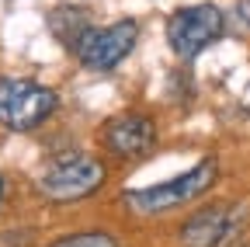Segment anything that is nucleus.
<instances>
[{"mask_svg":"<svg viewBox=\"0 0 250 247\" xmlns=\"http://www.w3.org/2000/svg\"><path fill=\"white\" fill-rule=\"evenodd\" d=\"M219 178V164L212 157L198 160L191 171H184L164 184H149V188H136V192H125V205L139 216H160V212H170L177 205H188L195 202L198 195H205Z\"/></svg>","mask_w":250,"mask_h":247,"instance_id":"nucleus-1","label":"nucleus"},{"mask_svg":"<svg viewBox=\"0 0 250 247\" xmlns=\"http://www.w3.org/2000/svg\"><path fill=\"white\" fill-rule=\"evenodd\" d=\"M59 98L56 90L39 84V80H24V77H7L0 80V126L11 133H31L56 112Z\"/></svg>","mask_w":250,"mask_h":247,"instance_id":"nucleus-2","label":"nucleus"},{"mask_svg":"<svg viewBox=\"0 0 250 247\" xmlns=\"http://www.w3.org/2000/svg\"><path fill=\"white\" fill-rule=\"evenodd\" d=\"M101 184H104V164L98 157H87V153H73V157L52 160L39 178L42 195H49L52 202L87 199V195L98 192Z\"/></svg>","mask_w":250,"mask_h":247,"instance_id":"nucleus-3","label":"nucleus"},{"mask_svg":"<svg viewBox=\"0 0 250 247\" xmlns=\"http://www.w3.org/2000/svg\"><path fill=\"white\" fill-rule=\"evenodd\" d=\"M243 223H247V205L240 202L205 205L184 220L181 244L184 247H229L243 233Z\"/></svg>","mask_w":250,"mask_h":247,"instance_id":"nucleus-4","label":"nucleus"},{"mask_svg":"<svg viewBox=\"0 0 250 247\" xmlns=\"http://www.w3.org/2000/svg\"><path fill=\"white\" fill-rule=\"evenodd\" d=\"M226 28V18L215 4H195V7H181L167 21V42L181 59H191L202 49H208Z\"/></svg>","mask_w":250,"mask_h":247,"instance_id":"nucleus-5","label":"nucleus"},{"mask_svg":"<svg viewBox=\"0 0 250 247\" xmlns=\"http://www.w3.org/2000/svg\"><path fill=\"white\" fill-rule=\"evenodd\" d=\"M136 39H139V24L132 18H122L104 28H87L83 39L77 42V56L87 70L104 73V70H115L136 49Z\"/></svg>","mask_w":250,"mask_h":247,"instance_id":"nucleus-6","label":"nucleus"},{"mask_svg":"<svg viewBox=\"0 0 250 247\" xmlns=\"http://www.w3.org/2000/svg\"><path fill=\"white\" fill-rule=\"evenodd\" d=\"M101 143L115 157H143L156 143V126L149 115H139V112L115 115L101 126Z\"/></svg>","mask_w":250,"mask_h":247,"instance_id":"nucleus-7","label":"nucleus"},{"mask_svg":"<svg viewBox=\"0 0 250 247\" xmlns=\"http://www.w3.org/2000/svg\"><path fill=\"white\" fill-rule=\"evenodd\" d=\"M52 247H118V240L111 233H104V230H83V233L56 240Z\"/></svg>","mask_w":250,"mask_h":247,"instance_id":"nucleus-8","label":"nucleus"},{"mask_svg":"<svg viewBox=\"0 0 250 247\" xmlns=\"http://www.w3.org/2000/svg\"><path fill=\"white\" fill-rule=\"evenodd\" d=\"M0 188H4V181H0Z\"/></svg>","mask_w":250,"mask_h":247,"instance_id":"nucleus-9","label":"nucleus"}]
</instances>
